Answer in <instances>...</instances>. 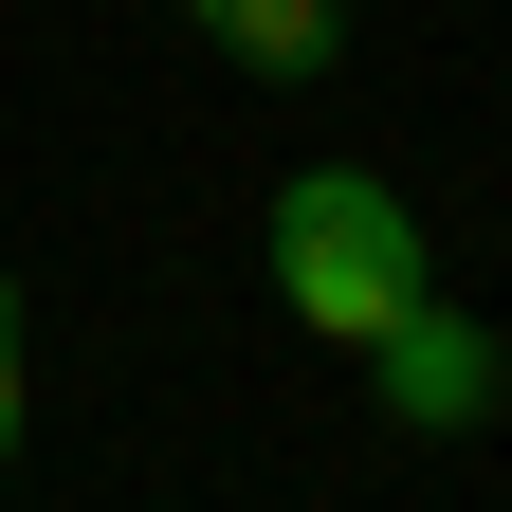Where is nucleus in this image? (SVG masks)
Wrapping results in <instances>:
<instances>
[{"instance_id": "nucleus-1", "label": "nucleus", "mask_w": 512, "mask_h": 512, "mask_svg": "<svg viewBox=\"0 0 512 512\" xmlns=\"http://www.w3.org/2000/svg\"><path fill=\"white\" fill-rule=\"evenodd\" d=\"M275 293H293V330L384 348V330L439 293L421 202H403V183H366V165H293V183H275Z\"/></svg>"}, {"instance_id": "nucleus-2", "label": "nucleus", "mask_w": 512, "mask_h": 512, "mask_svg": "<svg viewBox=\"0 0 512 512\" xmlns=\"http://www.w3.org/2000/svg\"><path fill=\"white\" fill-rule=\"evenodd\" d=\"M366 384H384V421H403V439H476L512 366H494V330H476V311H458V293H421V311H403V330H384V348H366Z\"/></svg>"}, {"instance_id": "nucleus-3", "label": "nucleus", "mask_w": 512, "mask_h": 512, "mask_svg": "<svg viewBox=\"0 0 512 512\" xmlns=\"http://www.w3.org/2000/svg\"><path fill=\"white\" fill-rule=\"evenodd\" d=\"M183 19H202L238 74H330L348 55V0H183Z\"/></svg>"}, {"instance_id": "nucleus-4", "label": "nucleus", "mask_w": 512, "mask_h": 512, "mask_svg": "<svg viewBox=\"0 0 512 512\" xmlns=\"http://www.w3.org/2000/svg\"><path fill=\"white\" fill-rule=\"evenodd\" d=\"M0 458H19V275H0Z\"/></svg>"}]
</instances>
